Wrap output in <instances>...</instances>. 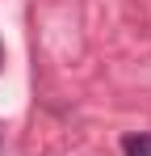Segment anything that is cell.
<instances>
[{
  "label": "cell",
  "instance_id": "1",
  "mask_svg": "<svg viewBox=\"0 0 151 156\" xmlns=\"http://www.w3.org/2000/svg\"><path fill=\"white\" fill-rule=\"evenodd\" d=\"M122 156H151V135L147 131H126L122 135Z\"/></svg>",
  "mask_w": 151,
  "mask_h": 156
},
{
  "label": "cell",
  "instance_id": "2",
  "mask_svg": "<svg viewBox=\"0 0 151 156\" xmlns=\"http://www.w3.org/2000/svg\"><path fill=\"white\" fill-rule=\"evenodd\" d=\"M0 68H4V47H0Z\"/></svg>",
  "mask_w": 151,
  "mask_h": 156
}]
</instances>
